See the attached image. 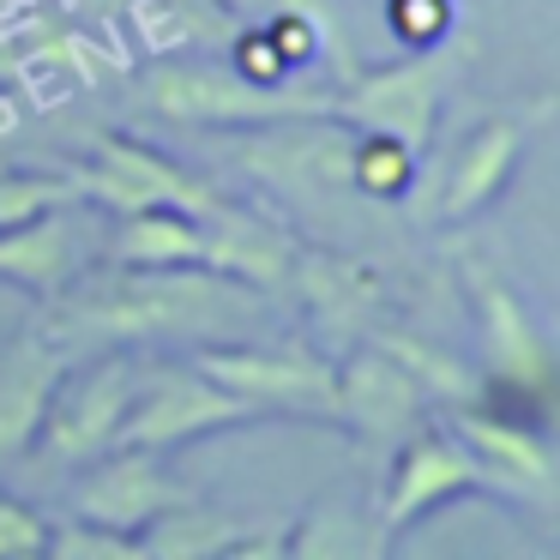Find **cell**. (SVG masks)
<instances>
[{
	"label": "cell",
	"instance_id": "21",
	"mask_svg": "<svg viewBox=\"0 0 560 560\" xmlns=\"http://www.w3.org/2000/svg\"><path fill=\"white\" fill-rule=\"evenodd\" d=\"M43 555L55 560H139V536L127 530H109V524L97 518H61L49 524V542H43Z\"/></svg>",
	"mask_w": 560,
	"mask_h": 560
},
{
	"label": "cell",
	"instance_id": "20",
	"mask_svg": "<svg viewBox=\"0 0 560 560\" xmlns=\"http://www.w3.org/2000/svg\"><path fill=\"white\" fill-rule=\"evenodd\" d=\"M290 283H302V290L314 295V307L331 314V319L362 314V307L380 295L374 266H355V259H307V254H295V278Z\"/></svg>",
	"mask_w": 560,
	"mask_h": 560
},
{
	"label": "cell",
	"instance_id": "13",
	"mask_svg": "<svg viewBox=\"0 0 560 560\" xmlns=\"http://www.w3.org/2000/svg\"><path fill=\"white\" fill-rule=\"evenodd\" d=\"M199 242H206V254H199V266L223 271V278L247 283V290H290L295 278V235L283 230V223L259 218V211L247 206H230V199H218V206L199 218Z\"/></svg>",
	"mask_w": 560,
	"mask_h": 560
},
{
	"label": "cell",
	"instance_id": "17",
	"mask_svg": "<svg viewBox=\"0 0 560 560\" xmlns=\"http://www.w3.org/2000/svg\"><path fill=\"white\" fill-rule=\"evenodd\" d=\"M206 242H199V218L194 211H175V206H145V211H127L121 230L109 242L115 266H133V271H158V266H199Z\"/></svg>",
	"mask_w": 560,
	"mask_h": 560
},
{
	"label": "cell",
	"instance_id": "3",
	"mask_svg": "<svg viewBox=\"0 0 560 560\" xmlns=\"http://www.w3.org/2000/svg\"><path fill=\"white\" fill-rule=\"evenodd\" d=\"M194 368L266 422H338V368L307 343H199Z\"/></svg>",
	"mask_w": 560,
	"mask_h": 560
},
{
	"label": "cell",
	"instance_id": "10",
	"mask_svg": "<svg viewBox=\"0 0 560 560\" xmlns=\"http://www.w3.org/2000/svg\"><path fill=\"white\" fill-rule=\"evenodd\" d=\"M194 500V488L182 482L175 470H163V452L151 446H109L97 458H85L73 482V512L79 518H97L109 530L139 536L158 512Z\"/></svg>",
	"mask_w": 560,
	"mask_h": 560
},
{
	"label": "cell",
	"instance_id": "22",
	"mask_svg": "<svg viewBox=\"0 0 560 560\" xmlns=\"http://www.w3.org/2000/svg\"><path fill=\"white\" fill-rule=\"evenodd\" d=\"M452 25H458V7L452 0H386V31L410 55L440 49L452 37Z\"/></svg>",
	"mask_w": 560,
	"mask_h": 560
},
{
	"label": "cell",
	"instance_id": "5",
	"mask_svg": "<svg viewBox=\"0 0 560 560\" xmlns=\"http://www.w3.org/2000/svg\"><path fill=\"white\" fill-rule=\"evenodd\" d=\"M440 103H446V61L434 49L410 55L386 67H355L331 91V121H350L355 133H392L404 145L422 151L440 127Z\"/></svg>",
	"mask_w": 560,
	"mask_h": 560
},
{
	"label": "cell",
	"instance_id": "2",
	"mask_svg": "<svg viewBox=\"0 0 560 560\" xmlns=\"http://www.w3.org/2000/svg\"><path fill=\"white\" fill-rule=\"evenodd\" d=\"M145 115L175 127H271V121H319L331 91H302L295 79L259 85L230 61H163L139 79Z\"/></svg>",
	"mask_w": 560,
	"mask_h": 560
},
{
	"label": "cell",
	"instance_id": "8",
	"mask_svg": "<svg viewBox=\"0 0 560 560\" xmlns=\"http://www.w3.org/2000/svg\"><path fill=\"white\" fill-rule=\"evenodd\" d=\"M476 488H488L476 452L464 446L452 428L416 422L410 434L398 440V452H392V476H386V494H380V542L392 548L404 530H416L428 512H440L458 494H476Z\"/></svg>",
	"mask_w": 560,
	"mask_h": 560
},
{
	"label": "cell",
	"instance_id": "19",
	"mask_svg": "<svg viewBox=\"0 0 560 560\" xmlns=\"http://www.w3.org/2000/svg\"><path fill=\"white\" fill-rule=\"evenodd\" d=\"M283 555L295 560H331V555H386L380 536H368V518L355 512H338V506H314L283 530Z\"/></svg>",
	"mask_w": 560,
	"mask_h": 560
},
{
	"label": "cell",
	"instance_id": "27",
	"mask_svg": "<svg viewBox=\"0 0 560 560\" xmlns=\"http://www.w3.org/2000/svg\"><path fill=\"white\" fill-rule=\"evenodd\" d=\"M223 13H235V19H266L271 13V0H218Z\"/></svg>",
	"mask_w": 560,
	"mask_h": 560
},
{
	"label": "cell",
	"instance_id": "16",
	"mask_svg": "<svg viewBox=\"0 0 560 560\" xmlns=\"http://www.w3.org/2000/svg\"><path fill=\"white\" fill-rule=\"evenodd\" d=\"M524 115H488L464 133L458 158H452V175H446V194H440V218L446 223H464L476 211H488L500 194L512 187L518 175V158H524Z\"/></svg>",
	"mask_w": 560,
	"mask_h": 560
},
{
	"label": "cell",
	"instance_id": "25",
	"mask_svg": "<svg viewBox=\"0 0 560 560\" xmlns=\"http://www.w3.org/2000/svg\"><path fill=\"white\" fill-rule=\"evenodd\" d=\"M43 542H49V518L31 500H19L13 488H0V560L43 555Z\"/></svg>",
	"mask_w": 560,
	"mask_h": 560
},
{
	"label": "cell",
	"instance_id": "11",
	"mask_svg": "<svg viewBox=\"0 0 560 560\" xmlns=\"http://www.w3.org/2000/svg\"><path fill=\"white\" fill-rule=\"evenodd\" d=\"M85 271H91V230L73 211V199L0 230V283H13L37 302H55Z\"/></svg>",
	"mask_w": 560,
	"mask_h": 560
},
{
	"label": "cell",
	"instance_id": "23",
	"mask_svg": "<svg viewBox=\"0 0 560 560\" xmlns=\"http://www.w3.org/2000/svg\"><path fill=\"white\" fill-rule=\"evenodd\" d=\"M61 199H73V194H67V182H55V175H37V170H7V175H0V230H7V223L37 218V211L61 206Z\"/></svg>",
	"mask_w": 560,
	"mask_h": 560
},
{
	"label": "cell",
	"instance_id": "24",
	"mask_svg": "<svg viewBox=\"0 0 560 560\" xmlns=\"http://www.w3.org/2000/svg\"><path fill=\"white\" fill-rule=\"evenodd\" d=\"M230 67H235L242 79H259V85H283V79H295L290 67H283L278 43H271L266 19H247V31L230 43Z\"/></svg>",
	"mask_w": 560,
	"mask_h": 560
},
{
	"label": "cell",
	"instance_id": "7",
	"mask_svg": "<svg viewBox=\"0 0 560 560\" xmlns=\"http://www.w3.org/2000/svg\"><path fill=\"white\" fill-rule=\"evenodd\" d=\"M133 380H139V362L121 343H109L85 374H61L49 392V410H43V428H37V452L49 464H85L97 452H109L115 434H121Z\"/></svg>",
	"mask_w": 560,
	"mask_h": 560
},
{
	"label": "cell",
	"instance_id": "18",
	"mask_svg": "<svg viewBox=\"0 0 560 560\" xmlns=\"http://www.w3.org/2000/svg\"><path fill=\"white\" fill-rule=\"evenodd\" d=\"M416 163H422V151L404 145V139L355 133L350 145H343V182L368 199H404L416 187Z\"/></svg>",
	"mask_w": 560,
	"mask_h": 560
},
{
	"label": "cell",
	"instance_id": "9",
	"mask_svg": "<svg viewBox=\"0 0 560 560\" xmlns=\"http://www.w3.org/2000/svg\"><path fill=\"white\" fill-rule=\"evenodd\" d=\"M464 290H470L476 331H482L488 380H506V386L555 398V343H548L542 319L524 307V295L494 266H482V259H464Z\"/></svg>",
	"mask_w": 560,
	"mask_h": 560
},
{
	"label": "cell",
	"instance_id": "14",
	"mask_svg": "<svg viewBox=\"0 0 560 560\" xmlns=\"http://www.w3.org/2000/svg\"><path fill=\"white\" fill-rule=\"evenodd\" d=\"M452 434L476 452L482 464L488 494H512V500H536L548 506L555 500V446H548V428L530 422H500V416H482L464 404Z\"/></svg>",
	"mask_w": 560,
	"mask_h": 560
},
{
	"label": "cell",
	"instance_id": "15",
	"mask_svg": "<svg viewBox=\"0 0 560 560\" xmlns=\"http://www.w3.org/2000/svg\"><path fill=\"white\" fill-rule=\"evenodd\" d=\"M67 374V350L49 331H19L0 343V464L25 458L37 446L43 410H49L55 380Z\"/></svg>",
	"mask_w": 560,
	"mask_h": 560
},
{
	"label": "cell",
	"instance_id": "12",
	"mask_svg": "<svg viewBox=\"0 0 560 560\" xmlns=\"http://www.w3.org/2000/svg\"><path fill=\"white\" fill-rule=\"evenodd\" d=\"M422 404L428 392L416 386V374L386 343H368L338 368V422L355 428L368 446H398L422 422Z\"/></svg>",
	"mask_w": 560,
	"mask_h": 560
},
{
	"label": "cell",
	"instance_id": "6",
	"mask_svg": "<svg viewBox=\"0 0 560 560\" xmlns=\"http://www.w3.org/2000/svg\"><path fill=\"white\" fill-rule=\"evenodd\" d=\"M259 422L235 392H223L218 380H206L199 368H158V374L133 380V398H127L121 434L115 446H151V452H175L194 446L206 434L223 428H247Z\"/></svg>",
	"mask_w": 560,
	"mask_h": 560
},
{
	"label": "cell",
	"instance_id": "4",
	"mask_svg": "<svg viewBox=\"0 0 560 560\" xmlns=\"http://www.w3.org/2000/svg\"><path fill=\"white\" fill-rule=\"evenodd\" d=\"M67 194L91 199V206L115 211V218L145 211V206H175V211L206 218V211L223 199L218 187H206L194 170H182L170 151L145 145V139H133V133H103L97 145H91V158L73 163Z\"/></svg>",
	"mask_w": 560,
	"mask_h": 560
},
{
	"label": "cell",
	"instance_id": "26",
	"mask_svg": "<svg viewBox=\"0 0 560 560\" xmlns=\"http://www.w3.org/2000/svg\"><path fill=\"white\" fill-rule=\"evenodd\" d=\"M266 31H271V43H278V55H283V67H290V73L319 67V31L307 25L302 13H283V7H271V13H266Z\"/></svg>",
	"mask_w": 560,
	"mask_h": 560
},
{
	"label": "cell",
	"instance_id": "1",
	"mask_svg": "<svg viewBox=\"0 0 560 560\" xmlns=\"http://www.w3.org/2000/svg\"><path fill=\"white\" fill-rule=\"evenodd\" d=\"M271 295L223 278L211 266H158L133 271L115 266L103 278H79L73 290L55 295L49 338L73 350H133V343H163V338H211V331L254 319Z\"/></svg>",
	"mask_w": 560,
	"mask_h": 560
}]
</instances>
